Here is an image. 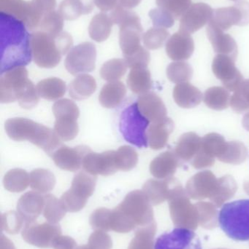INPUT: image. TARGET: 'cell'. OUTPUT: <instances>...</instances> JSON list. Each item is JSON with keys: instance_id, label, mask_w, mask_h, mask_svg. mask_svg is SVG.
<instances>
[{"instance_id": "obj_1", "label": "cell", "mask_w": 249, "mask_h": 249, "mask_svg": "<svg viewBox=\"0 0 249 249\" xmlns=\"http://www.w3.org/2000/svg\"><path fill=\"white\" fill-rule=\"evenodd\" d=\"M32 35L26 25L13 15L0 13L1 74L24 67L32 61Z\"/></svg>"}, {"instance_id": "obj_2", "label": "cell", "mask_w": 249, "mask_h": 249, "mask_svg": "<svg viewBox=\"0 0 249 249\" xmlns=\"http://www.w3.org/2000/svg\"><path fill=\"white\" fill-rule=\"evenodd\" d=\"M153 222L151 202L143 191L134 190L111 211V231L118 233H128L139 227Z\"/></svg>"}, {"instance_id": "obj_3", "label": "cell", "mask_w": 249, "mask_h": 249, "mask_svg": "<svg viewBox=\"0 0 249 249\" xmlns=\"http://www.w3.org/2000/svg\"><path fill=\"white\" fill-rule=\"evenodd\" d=\"M7 136L16 142L28 141L52 156L61 146V139L55 130L26 118L7 120L4 124Z\"/></svg>"}, {"instance_id": "obj_4", "label": "cell", "mask_w": 249, "mask_h": 249, "mask_svg": "<svg viewBox=\"0 0 249 249\" xmlns=\"http://www.w3.org/2000/svg\"><path fill=\"white\" fill-rule=\"evenodd\" d=\"M39 100L37 89L33 83L28 79V71L24 67H17L1 74V103L19 102L22 108L30 109L37 106Z\"/></svg>"}, {"instance_id": "obj_5", "label": "cell", "mask_w": 249, "mask_h": 249, "mask_svg": "<svg viewBox=\"0 0 249 249\" xmlns=\"http://www.w3.org/2000/svg\"><path fill=\"white\" fill-rule=\"evenodd\" d=\"M73 45L71 36L67 34L48 35L36 33L32 35V55L35 64L42 68L57 67L61 57L68 52Z\"/></svg>"}, {"instance_id": "obj_6", "label": "cell", "mask_w": 249, "mask_h": 249, "mask_svg": "<svg viewBox=\"0 0 249 249\" xmlns=\"http://www.w3.org/2000/svg\"><path fill=\"white\" fill-rule=\"evenodd\" d=\"M218 222L225 235L235 241H249V199L235 200L223 205Z\"/></svg>"}, {"instance_id": "obj_7", "label": "cell", "mask_w": 249, "mask_h": 249, "mask_svg": "<svg viewBox=\"0 0 249 249\" xmlns=\"http://www.w3.org/2000/svg\"><path fill=\"white\" fill-rule=\"evenodd\" d=\"M150 121L139 110L137 103L127 107L120 117L119 129L129 143L140 148L148 146L147 128Z\"/></svg>"}, {"instance_id": "obj_8", "label": "cell", "mask_w": 249, "mask_h": 249, "mask_svg": "<svg viewBox=\"0 0 249 249\" xmlns=\"http://www.w3.org/2000/svg\"><path fill=\"white\" fill-rule=\"evenodd\" d=\"M96 180V176L86 171H80L75 176L70 190L65 192L60 199L67 212L75 213L85 207L88 199L95 192Z\"/></svg>"}, {"instance_id": "obj_9", "label": "cell", "mask_w": 249, "mask_h": 249, "mask_svg": "<svg viewBox=\"0 0 249 249\" xmlns=\"http://www.w3.org/2000/svg\"><path fill=\"white\" fill-rule=\"evenodd\" d=\"M21 235L23 241L30 245L40 249H49L54 247L56 240L61 236V229L57 224H38L35 221L25 224Z\"/></svg>"}, {"instance_id": "obj_10", "label": "cell", "mask_w": 249, "mask_h": 249, "mask_svg": "<svg viewBox=\"0 0 249 249\" xmlns=\"http://www.w3.org/2000/svg\"><path fill=\"white\" fill-rule=\"evenodd\" d=\"M153 249H203L200 237L192 230L175 228L158 237Z\"/></svg>"}, {"instance_id": "obj_11", "label": "cell", "mask_w": 249, "mask_h": 249, "mask_svg": "<svg viewBox=\"0 0 249 249\" xmlns=\"http://www.w3.org/2000/svg\"><path fill=\"white\" fill-rule=\"evenodd\" d=\"M210 22L222 31H227L232 26H244L249 23V2L243 0L233 6L213 10Z\"/></svg>"}, {"instance_id": "obj_12", "label": "cell", "mask_w": 249, "mask_h": 249, "mask_svg": "<svg viewBox=\"0 0 249 249\" xmlns=\"http://www.w3.org/2000/svg\"><path fill=\"white\" fill-rule=\"evenodd\" d=\"M96 51L95 45L85 42L75 47L65 59V67L73 75L91 72L95 70Z\"/></svg>"}, {"instance_id": "obj_13", "label": "cell", "mask_w": 249, "mask_h": 249, "mask_svg": "<svg viewBox=\"0 0 249 249\" xmlns=\"http://www.w3.org/2000/svg\"><path fill=\"white\" fill-rule=\"evenodd\" d=\"M235 62L230 56L218 54L212 63V71L214 75L222 81L225 89L232 92H235L244 80Z\"/></svg>"}, {"instance_id": "obj_14", "label": "cell", "mask_w": 249, "mask_h": 249, "mask_svg": "<svg viewBox=\"0 0 249 249\" xmlns=\"http://www.w3.org/2000/svg\"><path fill=\"white\" fill-rule=\"evenodd\" d=\"M82 166L85 171L96 177L113 175L118 171L115 163V151H107L102 153L90 152L85 156Z\"/></svg>"}, {"instance_id": "obj_15", "label": "cell", "mask_w": 249, "mask_h": 249, "mask_svg": "<svg viewBox=\"0 0 249 249\" xmlns=\"http://www.w3.org/2000/svg\"><path fill=\"white\" fill-rule=\"evenodd\" d=\"M213 10L206 3L192 4L180 20V31L193 34L210 22Z\"/></svg>"}, {"instance_id": "obj_16", "label": "cell", "mask_w": 249, "mask_h": 249, "mask_svg": "<svg viewBox=\"0 0 249 249\" xmlns=\"http://www.w3.org/2000/svg\"><path fill=\"white\" fill-rule=\"evenodd\" d=\"M92 152L86 146H77L76 147L61 145L52 155L54 163L57 167L64 171L76 172L82 165L85 156Z\"/></svg>"}, {"instance_id": "obj_17", "label": "cell", "mask_w": 249, "mask_h": 249, "mask_svg": "<svg viewBox=\"0 0 249 249\" xmlns=\"http://www.w3.org/2000/svg\"><path fill=\"white\" fill-rule=\"evenodd\" d=\"M194 39L190 34L180 31L172 35L166 44V52L172 61H184L192 55Z\"/></svg>"}, {"instance_id": "obj_18", "label": "cell", "mask_w": 249, "mask_h": 249, "mask_svg": "<svg viewBox=\"0 0 249 249\" xmlns=\"http://www.w3.org/2000/svg\"><path fill=\"white\" fill-rule=\"evenodd\" d=\"M206 32L208 38L216 53L228 55L235 61L237 59L238 45L230 35L225 34L211 22H209Z\"/></svg>"}, {"instance_id": "obj_19", "label": "cell", "mask_w": 249, "mask_h": 249, "mask_svg": "<svg viewBox=\"0 0 249 249\" xmlns=\"http://www.w3.org/2000/svg\"><path fill=\"white\" fill-rule=\"evenodd\" d=\"M45 202V196L35 191L28 192L20 197L17 211L25 224L36 221L43 212Z\"/></svg>"}, {"instance_id": "obj_20", "label": "cell", "mask_w": 249, "mask_h": 249, "mask_svg": "<svg viewBox=\"0 0 249 249\" xmlns=\"http://www.w3.org/2000/svg\"><path fill=\"white\" fill-rule=\"evenodd\" d=\"M218 179L210 171H203L196 174L187 182V189L194 198H205L213 196L217 186Z\"/></svg>"}, {"instance_id": "obj_21", "label": "cell", "mask_w": 249, "mask_h": 249, "mask_svg": "<svg viewBox=\"0 0 249 249\" xmlns=\"http://www.w3.org/2000/svg\"><path fill=\"white\" fill-rule=\"evenodd\" d=\"M173 177L162 180L149 179L145 183L143 192L153 205H158L170 198L172 190L179 184Z\"/></svg>"}, {"instance_id": "obj_22", "label": "cell", "mask_w": 249, "mask_h": 249, "mask_svg": "<svg viewBox=\"0 0 249 249\" xmlns=\"http://www.w3.org/2000/svg\"><path fill=\"white\" fill-rule=\"evenodd\" d=\"M137 105L142 115L150 122H157L167 118L165 104L161 98L153 92L140 96L137 99Z\"/></svg>"}, {"instance_id": "obj_23", "label": "cell", "mask_w": 249, "mask_h": 249, "mask_svg": "<svg viewBox=\"0 0 249 249\" xmlns=\"http://www.w3.org/2000/svg\"><path fill=\"white\" fill-rule=\"evenodd\" d=\"M181 160L173 151H167L158 155L150 164V172L158 179H165L173 177Z\"/></svg>"}, {"instance_id": "obj_24", "label": "cell", "mask_w": 249, "mask_h": 249, "mask_svg": "<svg viewBox=\"0 0 249 249\" xmlns=\"http://www.w3.org/2000/svg\"><path fill=\"white\" fill-rule=\"evenodd\" d=\"M174 127L175 124L171 118H165L162 121L152 123L147 130L149 146L154 150L163 149L168 143Z\"/></svg>"}, {"instance_id": "obj_25", "label": "cell", "mask_w": 249, "mask_h": 249, "mask_svg": "<svg viewBox=\"0 0 249 249\" xmlns=\"http://www.w3.org/2000/svg\"><path fill=\"white\" fill-rule=\"evenodd\" d=\"M173 99L181 108L190 109L195 107L203 99L202 92L191 83H178L173 89Z\"/></svg>"}, {"instance_id": "obj_26", "label": "cell", "mask_w": 249, "mask_h": 249, "mask_svg": "<svg viewBox=\"0 0 249 249\" xmlns=\"http://www.w3.org/2000/svg\"><path fill=\"white\" fill-rule=\"evenodd\" d=\"M201 138L194 132H189L179 138L174 152L181 160L191 162L201 149Z\"/></svg>"}, {"instance_id": "obj_27", "label": "cell", "mask_w": 249, "mask_h": 249, "mask_svg": "<svg viewBox=\"0 0 249 249\" xmlns=\"http://www.w3.org/2000/svg\"><path fill=\"white\" fill-rule=\"evenodd\" d=\"M127 94V89L120 81L110 82L103 86L99 96L100 105L107 109H114L121 105Z\"/></svg>"}, {"instance_id": "obj_28", "label": "cell", "mask_w": 249, "mask_h": 249, "mask_svg": "<svg viewBox=\"0 0 249 249\" xmlns=\"http://www.w3.org/2000/svg\"><path fill=\"white\" fill-rule=\"evenodd\" d=\"M129 89L135 93L142 95L149 93L152 88L151 72L147 67H138L132 69L127 77Z\"/></svg>"}, {"instance_id": "obj_29", "label": "cell", "mask_w": 249, "mask_h": 249, "mask_svg": "<svg viewBox=\"0 0 249 249\" xmlns=\"http://www.w3.org/2000/svg\"><path fill=\"white\" fill-rule=\"evenodd\" d=\"M96 89L95 79L89 74H79L69 86V93L75 100H83L90 97Z\"/></svg>"}, {"instance_id": "obj_30", "label": "cell", "mask_w": 249, "mask_h": 249, "mask_svg": "<svg viewBox=\"0 0 249 249\" xmlns=\"http://www.w3.org/2000/svg\"><path fill=\"white\" fill-rule=\"evenodd\" d=\"M37 91L39 97L48 101L61 99L67 90L65 82L57 77L45 79L37 85Z\"/></svg>"}, {"instance_id": "obj_31", "label": "cell", "mask_w": 249, "mask_h": 249, "mask_svg": "<svg viewBox=\"0 0 249 249\" xmlns=\"http://www.w3.org/2000/svg\"><path fill=\"white\" fill-rule=\"evenodd\" d=\"M29 185L32 190L41 194H47L54 190L56 178L49 170L38 168L29 175Z\"/></svg>"}, {"instance_id": "obj_32", "label": "cell", "mask_w": 249, "mask_h": 249, "mask_svg": "<svg viewBox=\"0 0 249 249\" xmlns=\"http://www.w3.org/2000/svg\"><path fill=\"white\" fill-rule=\"evenodd\" d=\"M230 100L229 90L225 88L219 86L210 88L206 90L203 95L205 105L214 110L226 109L230 105Z\"/></svg>"}, {"instance_id": "obj_33", "label": "cell", "mask_w": 249, "mask_h": 249, "mask_svg": "<svg viewBox=\"0 0 249 249\" xmlns=\"http://www.w3.org/2000/svg\"><path fill=\"white\" fill-rule=\"evenodd\" d=\"M29 184V176L21 168L10 170L3 178V185L7 191L11 193H21Z\"/></svg>"}, {"instance_id": "obj_34", "label": "cell", "mask_w": 249, "mask_h": 249, "mask_svg": "<svg viewBox=\"0 0 249 249\" xmlns=\"http://www.w3.org/2000/svg\"><path fill=\"white\" fill-rule=\"evenodd\" d=\"M156 232L154 222L137 228L128 249H153V238Z\"/></svg>"}, {"instance_id": "obj_35", "label": "cell", "mask_w": 249, "mask_h": 249, "mask_svg": "<svg viewBox=\"0 0 249 249\" xmlns=\"http://www.w3.org/2000/svg\"><path fill=\"white\" fill-rule=\"evenodd\" d=\"M228 142L219 133H211L202 139L201 150L209 156L219 159L226 149Z\"/></svg>"}, {"instance_id": "obj_36", "label": "cell", "mask_w": 249, "mask_h": 249, "mask_svg": "<svg viewBox=\"0 0 249 249\" xmlns=\"http://www.w3.org/2000/svg\"><path fill=\"white\" fill-rule=\"evenodd\" d=\"M43 216L48 222L57 224L65 216L67 210L61 200L53 195L45 196Z\"/></svg>"}, {"instance_id": "obj_37", "label": "cell", "mask_w": 249, "mask_h": 249, "mask_svg": "<svg viewBox=\"0 0 249 249\" xmlns=\"http://www.w3.org/2000/svg\"><path fill=\"white\" fill-rule=\"evenodd\" d=\"M248 156L247 146L240 142H229L227 144L225 153L219 160L231 165H239L245 162Z\"/></svg>"}, {"instance_id": "obj_38", "label": "cell", "mask_w": 249, "mask_h": 249, "mask_svg": "<svg viewBox=\"0 0 249 249\" xmlns=\"http://www.w3.org/2000/svg\"><path fill=\"white\" fill-rule=\"evenodd\" d=\"M193 75L192 67L185 61H175L171 63L167 68V76L172 83H187Z\"/></svg>"}, {"instance_id": "obj_39", "label": "cell", "mask_w": 249, "mask_h": 249, "mask_svg": "<svg viewBox=\"0 0 249 249\" xmlns=\"http://www.w3.org/2000/svg\"><path fill=\"white\" fill-rule=\"evenodd\" d=\"M137 162L138 155L134 148L122 146L115 151V163L119 171H131L137 165Z\"/></svg>"}, {"instance_id": "obj_40", "label": "cell", "mask_w": 249, "mask_h": 249, "mask_svg": "<svg viewBox=\"0 0 249 249\" xmlns=\"http://www.w3.org/2000/svg\"><path fill=\"white\" fill-rule=\"evenodd\" d=\"M127 67L125 60H111L104 64L101 68V77L108 82L118 81L127 72Z\"/></svg>"}, {"instance_id": "obj_41", "label": "cell", "mask_w": 249, "mask_h": 249, "mask_svg": "<svg viewBox=\"0 0 249 249\" xmlns=\"http://www.w3.org/2000/svg\"><path fill=\"white\" fill-rule=\"evenodd\" d=\"M56 120H76L79 118L80 111L77 105L70 99L57 101L52 108Z\"/></svg>"}, {"instance_id": "obj_42", "label": "cell", "mask_w": 249, "mask_h": 249, "mask_svg": "<svg viewBox=\"0 0 249 249\" xmlns=\"http://www.w3.org/2000/svg\"><path fill=\"white\" fill-rule=\"evenodd\" d=\"M230 106L237 113L249 110V80L241 83L231 97Z\"/></svg>"}, {"instance_id": "obj_43", "label": "cell", "mask_w": 249, "mask_h": 249, "mask_svg": "<svg viewBox=\"0 0 249 249\" xmlns=\"http://www.w3.org/2000/svg\"><path fill=\"white\" fill-rule=\"evenodd\" d=\"M237 190V184L233 177L227 175L218 179L217 186L212 197L217 202H222L232 197Z\"/></svg>"}, {"instance_id": "obj_44", "label": "cell", "mask_w": 249, "mask_h": 249, "mask_svg": "<svg viewBox=\"0 0 249 249\" xmlns=\"http://www.w3.org/2000/svg\"><path fill=\"white\" fill-rule=\"evenodd\" d=\"M159 8L172 15L175 20L181 18L191 7L192 0H156Z\"/></svg>"}, {"instance_id": "obj_45", "label": "cell", "mask_w": 249, "mask_h": 249, "mask_svg": "<svg viewBox=\"0 0 249 249\" xmlns=\"http://www.w3.org/2000/svg\"><path fill=\"white\" fill-rule=\"evenodd\" d=\"M54 130L61 140L68 142L78 134V124L76 120H56Z\"/></svg>"}, {"instance_id": "obj_46", "label": "cell", "mask_w": 249, "mask_h": 249, "mask_svg": "<svg viewBox=\"0 0 249 249\" xmlns=\"http://www.w3.org/2000/svg\"><path fill=\"white\" fill-rule=\"evenodd\" d=\"M25 225L24 220L19 212L10 211L1 215V231L10 235H16L20 232Z\"/></svg>"}, {"instance_id": "obj_47", "label": "cell", "mask_w": 249, "mask_h": 249, "mask_svg": "<svg viewBox=\"0 0 249 249\" xmlns=\"http://www.w3.org/2000/svg\"><path fill=\"white\" fill-rule=\"evenodd\" d=\"M170 36L169 32L163 28H153L144 35V44L146 48L156 50L162 48Z\"/></svg>"}, {"instance_id": "obj_48", "label": "cell", "mask_w": 249, "mask_h": 249, "mask_svg": "<svg viewBox=\"0 0 249 249\" xmlns=\"http://www.w3.org/2000/svg\"><path fill=\"white\" fill-rule=\"evenodd\" d=\"M111 211L105 208L96 209L89 218L91 226L95 231H102L105 232L111 231Z\"/></svg>"}, {"instance_id": "obj_49", "label": "cell", "mask_w": 249, "mask_h": 249, "mask_svg": "<svg viewBox=\"0 0 249 249\" xmlns=\"http://www.w3.org/2000/svg\"><path fill=\"white\" fill-rule=\"evenodd\" d=\"M88 246L92 249H112L113 241L105 231H95L89 237Z\"/></svg>"}, {"instance_id": "obj_50", "label": "cell", "mask_w": 249, "mask_h": 249, "mask_svg": "<svg viewBox=\"0 0 249 249\" xmlns=\"http://www.w3.org/2000/svg\"><path fill=\"white\" fill-rule=\"evenodd\" d=\"M150 16L153 25L159 28H171L175 23V18L172 15L161 8L152 10Z\"/></svg>"}, {"instance_id": "obj_51", "label": "cell", "mask_w": 249, "mask_h": 249, "mask_svg": "<svg viewBox=\"0 0 249 249\" xmlns=\"http://www.w3.org/2000/svg\"><path fill=\"white\" fill-rule=\"evenodd\" d=\"M190 163L196 169L210 168V167L214 165L215 158L209 156L200 149V152L194 157V159L192 160Z\"/></svg>"}, {"instance_id": "obj_52", "label": "cell", "mask_w": 249, "mask_h": 249, "mask_svg": "<svg viewBox=\"0 0 249 249\" xmlns=\"http://www.w3.org/2000/svg\"><path fill=\"white\" fill-rule=\"evenodd\" d=\"M54 249H76L77 244L73 238L70 236H59L54 244Z\"/></svg>"}, {"instance_id": "obj_53", "label": "cell", "mask_w": 249, "mask_h": 249, "mask_svg": "<svg viewBox=\"0 0 249 249\" xmlns=\"http://www.w3.org/2000/svg\"><path fill=\"white\" fill-rule=\"evenodd\" d=\"M1 249H16V248H15L13 243H12L8 238L1 235Z\"/></svg>"}, {"instance_id": "obj_54", "label": "cell", "mask_w": 249, "mask_h": 249, "mask_svg": "<svg viewBox=\"0 0 249 249\" xmlns=\"http://www.w3.org/2000/svg\"><path fill=\"white\" fill-rule=\"evenodd\" d=\"M242 124L244 128L249 131V112L244 115V118H243Z\"/></svg>"}, {"instance_id": "obj_55", "label": "cell", "mask_w": 249, "mask_h": 249, "mask_svg": "<svg viewBox=\"0 0 249 249\" xmlns=\"http://www.w3.org/2000/svg\"><path fill=\"white\" fill-rule=\"evenodd\" d=\"M76 249H92L89 246H80V247H77Z\"/></svg>"}, {"instance_id": "obj_56", "label": "cell", "mask_w": 249, "mask_h": 249, "mask_svg": "<svg viewBox=\"0 0 249 249\" xmlns=\"http://www.w3.org/2000/svg\"><path fill=\"white\" fill-rule=\"evenodd\" d=\"M232 1H238V0H232Z\"/></svg>"}]
</instances>
